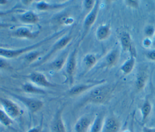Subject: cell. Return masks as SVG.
Instances as JSON below:
<instances>
[{
    "label": "cell",
    "mask_w": 155,
    "mask_h": 132,
    "mask_svg": "<svg viewBox=\"0 0 155 132\" xmlns=\"http://www.w3.org/2000/svg\"><path fill=\"white\" fill-rule=\"evenodd\" d=\"M71 40L72 34L71 31H70L68 33L64 35L59 40H58L51 47L50 50L41 58L40 60H39L33 66L38 67L44 65V64L47 63L54 54H56L57 52L61 51L64 48H66L68 45L69 43L71 41Z\"/></svg>",
    "instance_id": "cell-3"
},
{
    "label": "cell",
    "mask_w": 155,
    "mask_h": 132,
    "mask_svg": "<svg viewBox=\"0 0 155 132\" xmlns=\"http://www.w3.org/2000/svg\"><path fill=\"white\" fill-rule=\"evenodd\" d=\"M153 46L155 47V33L153 36Z\"/></svg>",
    "instance_id": "cell-41"
},
{
    "label": "cell",
    "mask_w": 155,
    "mask_h": 132,
    "mask_svg": "<svg viewBox=\"0 0 155 132\" xmlns=\"http://www.w3.org/2000/svg\"><path fill=\"white\" fill-rule=\"evenodd\" d=\"M18 18L22 23L28 25L36 24L39 20L38 15L31 10L22 12L21 14H18Z\"/></svg>",
    "instance_id": "cell-17"
},
{
    "label": "cell",
    "mask_w": 155,
    "mask_h": 132,
    "mask_svg": "<svg viewBox=\"0 0 155 132\" xmlns=\"http://www.w3.org/2000/svg\"><path fill=\"white\" fill-rule=\"evenodd\" d=\"M43 125H44V119L42 116V118L41 119L39 124L38 125L35 126L32 128H30L26 132H42L43 130V127H44Z\"/></svg>",
    "instance_id": "cell-31"
},
{
    "label": "cell",
    "mask_w": 155,
    "mask_h": 132,
    "mask_svg": "<svg viewBox=\"0 0 155 132\" xmlns=\"http://www.w3.org/2000/svg\"><path fill=\"white\" fill-rule=\"evenodd\" d=\"M69 53L70 52L68 50L65 51L64 52H62L61 55L58 56L51 62L46 64V66L43 65V69L46 71H59L63 68H64Z\"/></svg>",
    "instance_id": "cell-11"
},
{
    "label": "cell",
    "mask_w": 155,
    "mask_h": 132,
    "mask_svg": "<svg viewBox=\"0 0 155 132\" xmlns=\"http://www.w3.org/2000/svg\"><path fill=\"white\" fill-rule=\"evenodd\" d=\"M65 104L61 105L55 112L50 123L51 132H67L65 125L64 124L62 115L65 107Z\"/></svg>",
    "instance_id": "cell-9"
},
{
    "label": "cell",
    "mask_w": 155,
    "mask_h": 132,
    "mask_svg": "<svg viewBox=\"0 0 155 132\" xmlns=\"http://www.w3.org/2000/svg\"><path fill=\"white\" fill-rule=\"evenodd\" d=\"M93 119L89 115H84L79 118L74 124V132H89Z\"/></svg>",
    "instance_id": "cell-14"
},
{
    "label": "cell",
    "mask_w": 155,
    "mask_h": 132,
    "mask_svg": "<svg viewBox=\"0 0 155 132\" xmlns=\"http://www.w3.org/2000/svg\"><path fill=\"white\" fill-rule=\"evenodd\" d=\"M25 77L30 81V83L40 87H56L57 84L50 82L47 77L42 73L39 72H32Z\"/></svg>",
    "instance_id": "cell-10"
},
{
    "label": "cell",
    "mask_w": 155,
    "mask_h": 132,
    "mask_svg": "<svg viewBox=\"0 0 155 132\" xmlns=\"http://www.w3.org/2000/svg\"><path fill=\"white\" fill-rule=\"evenodd\" d=\"M79 45V43H78L71 51L70 52L64 66L65 76L66 77L64 82L68 84L71 87L73 86L74 81V77L77 68V55Z\"/></svg>",
    "instance_id": "cell-4"
},
{
    "label": "cell",
    "mask_w": 155,
    "mask_h": 132,
    "mask_svg": "<svg viewBox=\"0 0 155 132\" xmlns=\"http://www.w3.org/2000/svg\"><path fill=\"white\" fill-rule=\"evenodd\" d=\"M100 4H101V2L99 1H96V3L94 8L92 9V10L90 12H89L87 14L85 15V17L83 22L82 33L81 39L79 41V43L85 38L86 36L88 33L91 28L93 27V25L95 23L99 12Z\"/></svg>",
    "instance_id": "cell-6"
},
{
    "label": "cell",
    "mask_w": 155,
    "mask_h": 132,
    "mask_svg": "<svg viewBox=\"0 0 155 132\" xmlns=\"http://www.w3.org/2000/svg\"><path fill=\"white\" fill-rule=\"evenodd\" d=\"M65 30H60L58 32H56L48 37L38 41V42L32 44L31 45H28L27 46H24L19 48H0V57L5 58V59H11L16 57H18L24 54H27V52L37 49L39 47L46 44L48 42L53 40L58 37L60 35L63 34L65 32Z\"/></svg>",
    "instance_id": "cell-2"
},
{
    "label": "cell",
    "mask_w": 155,
    "mask_h": 132,
    "mask_svg": "<svg viewBox=\"0 0 155 132\" xmlns=\"http://www.w3.org/2000/svg\"><path fill=\"white\" fill-rule=\"evenodd\" d=\"M13 120L7 113L0 107V124L5 127H10L13 124Z\"/></svg>",
    "instance_id": "cell-28"
},
{
    "label": "cell",
    "mask_w": 155,
    "mask_h": 132,
    "mask_svg": "<svg viewBox=\"0 0 155 132\" xmlns=\"http://www.w3.org/2000/svg\"><path fill=\"white\" fill-rule=\"evenodd\" d=\"M136 52L131 53L130 57L120 67V70L124 75H127L133 71L135 66L136 59Z\"/></svg>",
    "instance_id": "cell-20"
},
{
    "label": "cell",
    "mask_w": 155,
    "mask_h": 132,
    "mask_svg": "<svg viewBox=\"0 0 155 132\" xmlns=\"http://www.w3.org/2000/svg\"><path fill=\"white\" fill-rule=\"evenodd\" d=\"M96 3V1H91V0H86L82 2V5L84 11L87 14L89 12H90L92 9L94 8V5Z\"/></svg>",
    "instance_id": "cell-29"
},
{
    "label": "cell",
    "mask_w": 155,
    "mask_h": 132,
    "mask_svg": "<svg viewBox=\"0 0 155 132\" xmlns=\"http://www.w3.org/2000/svg\"><path fill=\"white\" fill-rule=\"evenodd\" d=\"M98 56L93 53H88L86 54L82 61V68H83V74H85L88 72L91 68H93L94 65L97 63L98 61Z\"/></svg>",
    "instance_id": "cell-19"
},
{
    "label": "cell",
    "mask_w": 155,
    "mask_h": 132,
    "mask_svg": "<svg viewBox=\"0 0 155 132\" xmlns=\"http://www.w3.org/2000/svg\"><path fill=\"white\" fill-rule=\"evenodd\" d=\"M152 111V104L151 102L146 99L140 107V112L141 113V121L143 124H145L148 120L150 115Z\"/></svg>",
    "instance_id": "cell-26"
},
{
    "label": "cell",
    "mask_w": 155,
    "mask_h": 132,
    "mask_svg": "<svg viewBox=\"0 0 155 132\" xmlns=\"http://www.w3.org/2000/svg\"><path fill=\"white\" fill-rule=\"evenodd\" d=\"M134 113H133L131 120V123H130V131L131 132H134Z\"/></svg>",
    "instance_id": "cell-39"
},
{
    "label": "cell",
    "mask_w": 155,
    "mask_h": 132,
    "mask_svg": "<svg viewBox=\"0 0 155 132\" xmlns=\"http://www.w3.org/2000/svg\"><path fill=\"white\" fill-rule=\"evenodd\" d=\"M145 56L148 60L155 61V49L147 51L145 53Z\"/></svg>",
    "instance_id": "cell-35"
},
{
    "label": "cell",
    "mask_w": 155,
    "mask_h": 132,
    "mask_svg": "<svg viewBox=\"0 0 155 132\" xmlns=\"http://www.w3.org/2000/svg\"><path fill=\"white\" fill-rule=\"evenodd\" d=\"M122 132H131V131H130V130L128 129V130H125L122 131Z\"/></svg>",
    "instance_id": "cell-43"
},
{
    "label": "cell",
    "mask_w": 155,
    "mask_h": 132,
    "mask_svg": "<svg viewBox=\"0 0 155 132\" xmlns=\"http://www.w3.org/2000/svg\"><path fill=\"white\" fill-rule=\"evenodd\" d=\"M7 3V2L6 1H0V5H4Z\"/></svg>",
    "instance_id": "cell-42"
},
{
    "label": "cell",
    "mask_w": 155,
    "mask_h": 132,
    "mask_svg": "<svg viewBox=\"0 0 155 132\" xmlns=\"http://www.w3.org/2000/svg\"><path fill=\"white\" fill-rule=\"evenodd\" d=\"M12 97L21 102L27 109L30 115H33L40 111L44 107V102L38 98L25 96L21 95L7 91Z\"/></svg>",
    "instance_id": "cell-5"
},
{
    "label": "cell",
    "mask_w": 155,
    "mask_h": 132,
    "mask_svg": "<svg viewBox=\"0 0 155 132\" xmlns=\"http://www.w3.org/2000/svg\"><path fill=\"white\" fill-rule=\"evenodd\" d=\"M105 83H106L105 80H101L73 85L65 93L67 96L70 97L79 96L81 94L88 92L90 90H91L95 86Z\"/></svg>",
    "instance_id": "cell-7"
},
{
    "label": "cell",
    "mask_w": 155,
    "mask_h": 132,
    "mask_svg": "<svg viewBox=\"0 0 155 132\" xmlns=\"http://www.w3.org/2000/svg\"><path fill=\"white\" fill-rule=\"evenodd\" d=\"M15 12H23V11L21 10V9H20L18 6H15L10 9L7 10H0V17L8 16L10 14H12V13H13Z\"/></svg>",
    "instance_id": "cell-30"
},
{
    "label": "cell",
    "mask_w": 155,
    "mask_h": 132,
    "mask_svg": "<svg viewBox=\"0 0 155 132\" xmlns=\"http://www.w3.org/2000/svg\"><path fill=\"white\" fill-rule=\"evenodd\" d=\"M145 34L146 36V37H149L151 38V37H153L154 33H155V28L153 25H147L144 30Z\"/></svg>",
    "instance_id": "cell-33"
},
{
    "label": "cell",
    "mask_w": 155,
    "mask_h": 132,
    "mask_svg": "<svg viewBox=\"0 0 155 132\" xmlns=\"http://www.w3.org/2000/svg\"><path fill=\"white\" fill-rule=\"evenodd\" d=\"M8 46H9V45L0 42V48H8Z\"/></svg>",
    "instance_id": "cell-40"
},
{
    "label": "cell",
    "mask_w": 155,
    "mask_h": 132,
    "mask_svg": "<svg viewBox=\"0 0 155 132\" xmlns=\"http://www.w3.org/2000/svg\"><path fill=\"white\" fill-rule=\"evenodd\" d=\"M105 118L103 113L100 112L97 113L94 117L89 132H101Z\"/></svg>",
    "instance_id": "cell-23"
},
{
    "label": "cell",
    "mask_w": 155,
    "mask_h": 132,
    "mask_svg": "<svg viewBox=\"0 0 155 132\" xmlns=\"http://www.w3.org/2000/svg\"><path fill=\"white\" fill-rule=\"evenodd\" d=\"M142 45L145 48H149L153 46V39L149 37H145L142 41Z\"/></svg>",
    "instance_id": "cell-36"
},
{
    "label": "cell",
    "mask_w": 155,
    "mask_h": 132,
    "mask_svg": "<svg viewBox=\"0 0 155 132\" xmlns=\"http://www.w3.org/2000/svg\"><path fill=\"white\" fill-rule=\"evenodd\" d=\"M119 40L120 46L124 51L130 52V54L136 52L133 47L132 39L129 33L127 31L122 32L119 36Z\"/></svg>",
    "instance_id": "cell-18"
},
{
    "label": "cell",
    "mask_w": 155,
    "mask_h": 132,
    "mask_svg": "<svg viewBox=\"0 0 155 132\" xmlns=\"http://www.w3.org/2000/svg\"><path fill=\"white\" fill-rule=\"evenodd\" d=\"M125 4L127 6L130 7V8H137L139 7V2L137 1H125Z\"/></svg>",
    "instance_id": "cell-34"
},
{
    "label": "cell",
    "mask_w": 155,
    "mask_h": 132,
    "mask_svg": "<svg viewBox=\"0 0 155 132\" xmlns=\"http://www.w3.org/2000/svg\"><path fill=\"white\" fill-rule=\"evenodd\" d=\"M10 64L5 58L0 57V69L1 70H10L12 69Z\"/></svg>",
    "instance_id": "cell-32"
},
{
    "label": "cell",
    "mask_w": 155,
    "mask_h": 132,
    "mask_svg": "<svg viewBox=\"0 0 155 132\" xmlns=\"http://www.w3.org/2000/svg\"><path fill=\"white\" fill-rule=\"evenodd\" d=\"M41 52L39 51H38L37 49L31 51L27 54H25L24 60L25 63L27 64H31L35 61L40 56Z\"/></svg>",
    "instance_id": "cell-27"
},
{
    "label": "cell",
    "mask_w": 155,
    "mask_h": 132,
    "mask_svg": "<svg viewBox=\"0 0 155 132\" xmlns=\"http://www.w3.org/2000/svg\"><path fill=\"white\" fill-rule=\"evenodd\" d=\"M120 126V121L116 117L110 116L105 118L101 132H119Z\"/></svg>",
    "instance_id": "cell-13"
},
{
    "label": "cell",
    "mask_w": 155,
    "mask_h": 132,
    "mask_svg": "<svg viewBox=\"0 0 155 132\" xmlns=\"http://www.w3.org/2000/svg\"><path fill=\"white\" fill-rule=\"evenodd\" d=\"M120 57L119 49L116 47L112 49L105 55L104 60V63L105 67L111 68L114 66L118 62Z\"/></svg>",
    "instance_id": "cell-16"
},
{
    "label": "cell",
    "mask_w": 155,
    "mask_h": 132,
    "mask_svg": "<svg viewBox=\"0 0 155 132\" xmlns=\"http://www.w3.org/2000/svg\"><path fill=\"white\" fill-rule=\"evenodd\" d=\"M0 78H1V77H0Z\"/></svg>",
    "instance_id": "cell-44"
},
{
    "label": "cell",
    "mask_w": 155,
    "mask_h": 132,
    "mask_svg": "<svg viewBox=\"0 0 155 132\" xmlns=\"http://www.w3.org/2000/svg\"><path fill=\"white\" fill-rule=\"evenodd\" d=\"M142 132H155V128L143 126L142 128Z\"/></svg>",
    "instance_id": "cell-38"
},
{
    "label": "cell",
    "mask_w": 155,
    "mask_h": 132,
    "mask_svg": "<svg viewBox=\"0 0 155 132\" xmlns=\"http://www.w3.org/2000/svg\"><path fill=\"white\" fill-rule=\"evenodd\" d=\"M13 27V24L10 23H5V22H0V29L2 28H7Z\"/></svg>",
    "instance_id": "cell-37"
},
{
    "label": "cell",
    "mask_w": 155,
    "mask_h": 132,
    "mask_svg": "<svg viewBox=\"0 0 155 132\" xmlns=\"http://www.w3.org/2000/svg\"><path fill=\"white\" fill-rule=\"evenodd\" d=\"M39 30H33L27 27H19L11 33V36L18 39H34L39 36Z\"/></svg>",
    "instance_id": "cell-12"
},
{
    "label": "cell",
    "mask_w": 155,
    "mask_h": 132,
    "mask_svg": "<svg viewBox=\"0 0 155 132\" xmlns=\"http://www.w3.org/2000/svg\"><path fill=\"white\" fill-rule=\"evenodd\" d=\"M53 21L56 25L62 26V25H70L74 23V19L73 17L70 16L67 13H61L55 16Z\"/></svg>",
    "instance_id": "cell-24"
},
{
    "label": "cell",
    "mask_w": 155,
    "mask_h": 132,
    "mask_svg": "<svg viewBox=\"0 0 155 132\" xmlns=\"http://www.w3.org/2000/svg\"><path fill=\"white\" fill-rule=\"evenodd\" d=\"M22 90L23 92L27 93L32 95H45L46 91L42 88L31 83H25L22 86Z\"/></svg>",
    "instance_id": "cell-25"
},
{
    "label": "cell",
    "mask_w": 155,
    "mask_h": 132,
    "mask_svg": "<svg viewBox=\"0 0 155 132\" xmlns=\"http://www.w3.org/2000/svg\"><path fill=\"white\" fill-rule=\"evenodd\" d=\"M0 104L1 108L12 119L20 117L22 114V110L19 105L9 98L0 96Z\"/></svg>",
    "instance_id": "cell-8"
},
{
    "label": "cell",
    "mask_w": 155,
    "mask_h": 132,
    "mask_svg": "<svg viewBox=\"0 0 155 132\" xmlns=\"http://www.w3.org/2000/svg\"><path fill=\"white\" fill-rule=\"evenodd\" d=\"M114 86L107 83L95 86L81 98L78 104V109L87 104H104L109 101L114 90Z\"/></svg>",
    "instance_id": "cell-1"
},
{
    "label": "cell",
    "mask_w": 155,
    "mask_h": 132,
    "mask_svg": "<svg viewBox=\"0 0 155 132\" xmlns=\"http://www.w3.org/2000/svg\"><path fill=\"white\" fill-rule=\"evenodd\" d=\"M148 77V74L144 70H140L137 72L135 81V88L137 92H141L145 88Z\"/></svg>",
    "instance_id": "cell-22"
},
{
    "label": "cell",
    "mask_w": 155,
    "mask_h": 132,
    "mask_svg": "<svg viewBox=\"0 0 155 132\" xmlns=\"http://www.w3.org/2000/svg\"><path fill=\"white\" fill-rule=\"evenodd\" d=\"M70 1H66L62 3H49L45 1H39L36 3V8L41 11L56 10L65 7Z\"/></svg>",
    "instance_id": "cell-15"
},
{
    "label": "cell",
    "mask_w": 155,
    "mask_h": 132,
    "mask_svg": "<svg viewBox=\"0 0 155 132\" xmlns=\"http://www.w3.org/2000/svg\"><path fill=\"white\" fill-rule=\"evenodd\" d=\"M111 34V26L109 24H101L96 31V37L99 41H103L107 39Z\"/></svg>",
    "instance_id": "cell-21"
}]
</instances>
